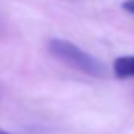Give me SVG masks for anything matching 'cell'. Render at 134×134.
Masks as SVG:
<instances>
[{"mask_svg":"<svg viewBox=\"0 0 134 134\" xmlns=\"http://www.w3.org/2000/svg\"><path fill=\"white\" fill-rule=\"evenodd\" d=\"M49 49L62 62L71 65L72 68L81 71L91 76H104L107 69L104 64L90 55L88 52L82 51L79 46L74 45L72 42L65 41V39L53 38L49 41Z\"/></svg>","mask_w":134,"mask_h":134,"instance_id":"6da1fadb","label":"cell"},{"mask_svg":"<svg viewBox=\"0 0 134 134\" xmlns=\"http://www.w3.org/2000/svg\"><path fill=\"white\" fill-rule=\"evenodd\" d=\"M113 71L117 78H134V56H120L114 61Z\"/></svg>","mask_w":134,"mask_h":134,"instance_id":"7a4b0ae2","label":"cell"},{"mask_svg":"<svg viewBox=\"0 0 134 134\" xmlns=\"http://www.w3.org/2000/svg\"><path fill=\"white\" fill-rule=\"evenodd\" d=\"M122 9L127 13L134 16V0H125L124 3H122Z\"/></svg>","mask_w":134,"mask_h":134,"instance_id":"3957f363","label":"cell"},{"mask_svg":"<svg viewBox=\"0 0 134 134\" xmlns=\"http://www.w3.org/2000/svg\"><path fill=\"white\" fill-rule=\"evenodd\" d=\"M0 134H10V133H7V131H4V130H2V128H0Z\"/></svg>","mask_w":134,"mask_h":134,"instance_id":"277c9868","label":"cell"}]
</instances>
